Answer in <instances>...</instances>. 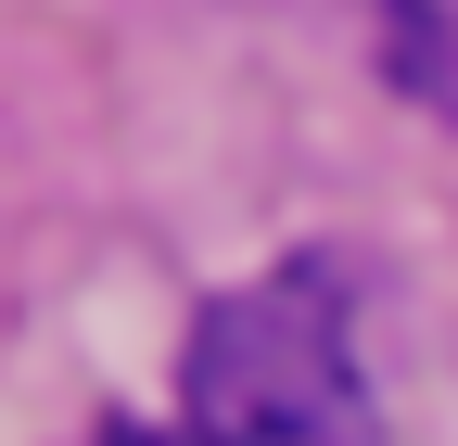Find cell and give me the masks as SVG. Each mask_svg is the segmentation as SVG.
<instances>
[{
	"label": "cell",
	"instance_id": "obj_1",
	"mask_svg": "<svg viewBox=\"0 0 458 446\" xmlns=\"http://www.w3.org/2000/svg\"><path fill=\"white\" fill-rule=\"evenodd\" d=\"M179 446H382L369 357H357L331 268H267L191 319Z\"/></svg>",
	"mask_w": 458,
	"mask_h": 446
},
{
	"label": "cell",
	"instance_id": "obj_2",
	"mask_svg": "<svg viewBox=\"0 0 458 446\" xmlns=\"http://www.w3.org/2000/svg\"><path fill=\"white\" fill-rule=\"evenodd\" d=\"M89 446H165V433H140V421H102V433H89Z\"/></svg>",
	"mask_w": 458,
	"mask_h": 446
}]
</instances>
